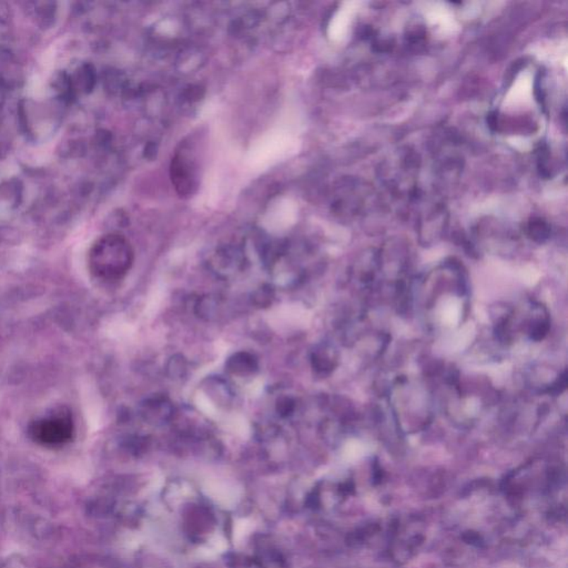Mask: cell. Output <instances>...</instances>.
Wrapping results in <instances>:
<instances>
[{
  "mask_svg": "<svg viewBox=\"0 0 568 568\" xmlns=\"http://www.w3.org/2000/svg\"><path fill=\"white\" fill-rule=\"evenodd\" d=\"M433 329L454 327L469 311L470 290L466 270L459 261L449 259L434 267L413 286L412 303Z\"/></svg>",
  "mask_w": 568,
  "mask_h": 568,
  "instance_id": "1",
  "label": "cell"
},
{
  "mask_svg": "<svg viewBox=\"0 0 568 568\" xmlns=\"http://www.w3.org/2000/svg\"><path fill=\"white\" fill-rule=\"evenodd\" d=\"M385 402L399 434L418 433L431 424L433 395L418 376L401 374L394 377L387 389Z\"/></svg>",
  "mask_w": 568,
  "mask_h": 568,
  "instance_id": "2",
  "label": "cell"
},
{
  "mask_svg": "<svg viewBox=\"0 0 568 568\" xmlns=\"http://www.w3.org/2000/svg\"><path fill=\"white\" fill-rule=\"evenodd\" d=\"M494 335L498 342L513 344L521 339L540 342L550 330L548 308L532 298L497 306L493 312Z\"/></svg>",
  "mask_w": 568,
  "mask_h": 568,
  "instance_id": "3",
  "label": "cell"
},
{
  "mask_svg": "<svg viewBox=\"0 0 568 568\" xmlns=\"http://www.w3.org/2000/svg\"><path fill=\"white\" fill-rule=\"evenodd\" d=\"M420 168L418 153L406 147L395 151L382 164L380 179L394 199L414 205L422 193L418 186Z\"/></svg>",
  "mask_w": 568,
  "mask_h": 568,
  "instance_id": "4",
  "label": "cell"
},
{
  "mask_svg": "<svg viewBox=\"0 0 568 568\" xmlns=\"http://www.w3.org/2000/svg\"><path fill=\"white\" fill-rule=\"evenodd\" d=\"M133 258V248L126 238L119 234H107L91 248L89 267L97 278L117 281L127 274Z\"/></svg>",
  "mask_w": 568,
  "mask_h": 568,
  "instance_id": "5",
  "label": "cell"
},
{
  "mask_svg": "<svg viewBox=\"0 0 568 568\" xmlns=\"http://www.w3.org/2000/svg\"><path fill=\"white\" fill-rule=\"evenodd\" d=\"M414 205H418L416 232L423 246H432L443 236L447 226V212L443 203L428 198L423 190Z\"/></svg>",
  "mask_w": 568,
  "mask_h": 568,
  "instance_id": "6",
  "label": "cell"
},
{
  "mask_svg": "<svg viewBox=\"0 0 568 568\" xmlns=\"http://www.w3.org/2000/svg\"><path fill=\"white\" fill-rule=\"evenodd\" d=\"M29 435L46 447H60L73 439V423L67 413H55L48 418L35 421L29 426Z\"/></svg>",
  "mask_w": 568,
  "mask_h": 568,
  "instance_id": "7",
  "label": "cell"
},
{
  "mask_svg": "<svg viewBox=\"0 0 568 568\" xmlns=\"http://www.w3.org/2000/svg\"><path fill=\"white\" fill-rule=\"evenodd\" d=\"M394 537L389 546V552L393 560L399 563H404L416 555L421 545L423 544L424 537L420 533L418 521L410 524H397L394 529Z\"/></svg>",
  "mask_w": 568,
  "mask_h": 568,
  "instance_id": "8",
  "label": "cell"
},
{
  "mask_svg": "<svg viewBox=\"0 0 568 568\" xmlns=\"http://www.w3.org/2000/svg\"><path fill=\"white\" fill-rule=\"evenodd\" d=\"M342 187L343 197L337 203L339 210L348 217L363 214L368 210V201L374 195L373 190L361 180L354 179L349 180Z\"/></svg>",
  "mask_w": 568,
  "mask_h": 568,
  "instance_id": "9",
  "label": "cell"
},
{
  "mask_svg": "<svg viewBox=\"0 0 568 568\" xmlns=\"http://www.w3.org/2000/svg\"><path fill=\"white\" fill-rule=\"evenodd\" d=\"M340 362V353L332 343L321 342L312 350L310 363L314 373L327 377L335 371Z\"/></svg>",
  "mask_w": 568,
  "mask_h": 568,
  "instance_id": "10",
  "label": "cell"
},
{
  "mask_svg": "<svg viewBox=\"0 0 568 568\" xmlns=\"http://www.w3.org/2000/svg\"><path fill=\"white\" fill-rule=\"evenodd\" d=\"M141 416L147 423L162 425L174 418V405L164 395H155L141 405Z\"/></svg>",
  "mask_w": 568,
  "mask_h": 568,
  "instance_id": "11",
  "label": "cell"
},
{
  "mask_svg": "<svg viewBox=\"0 0 568 568\" xmlns=\"http://www.w3.org/2000/svg\"><path fill=\"white\" fill-rule=\"evenodd\" d=\"M226 371L232 375L244 376L252 375L258 371L259 362L252 353L247 351H239L234 353L226 362Z\"/></svg>",
  "mask_w": 568,
  "mask_h": 568,
  "instance_id": "12",
  "label": "cell"
},
{
  "mask_svg": "<svg viewBox=\"0 0 568 568\" xmlns=\"http://www.w3.org/2000/svg\"><path fill=\"white\" fill-rule=\"evenodd\" d=\"M242 265H243V259L236 252V253L230 251L221 252L213 261L214 271H217L220 277H224V278L231 277V274L236 271L241 270Z\"/></svg>",
  "mask_w": 568,
  "mask_h": 568,
  "instance_id": "13",
  "label": "cell"
},
{
  "mask_svg": "<svg viewBox=\"0 0 568 568\" xmlns=\"http://www.w3.org/2000/svg\"><path fill=\"white\" fill-rule=\"evenodd\" d=\"M525 234L532 241L544 243L550 238L552 226L545 219L533 217L525 226Z\"/></svg>",
  "mask_w": 568,
  "mask_h": 568,
  "instance_id": "14",
  "label": "cell"
},
{
  "mask_svg": "<svg viewBox=\"0 0 568 568\" xmlns=\"http://www.w3.org/2000/svg\"><path fill=\"white\" fill-rule=\"evenodd\" d=\"M219 303L217 298L211 296H205L198 300L195 304V313L201 319L211 320L216 317L218 312Z\"/></svg>",
  "mask_w": 568,
  "mask_h": 568,
  "instance_id": "15",
  "label": "cell"
},
{
  "mask_svg": "<svg viewBox=\"0 0 568 568\" xmlns=\"http://www.w3.org/2000/svg\"><path fill=\"white\" fill-rule=\"evenodd\" d=\"M275 298L274 289L270 284H263L252 294V303L258 308H267Z\"/></svg>",
  "mask_w": 568,
  "mask_h": 568,
  "instance_id": "16",
  "label": "cell"
},
{
  "mask_svg": "<svg viewBox=\"0 0 568 568\" xmlns=\"http://www.w3.org/2000/svg\"><path fill=\"white\" fill-rule=\"evenodd\" d=\"M187 360L183 356H174L169 360L167 364V373L170 376V379H183L184 376L187 375Z\"/></svg>",
  "mask_w": 568,
  "mask_h": 568,
  "instance_id": "17",
  "label": "cell"
},
{
  "mask_svg": "<svg viewBox=\"0 0 568 568\" xmlns=\"http://www.w3.org/2000/svg\"><path fill=\"white\" fill-rule=\"evenodd\" d=\"M379 529L376 525H368L366 527H361L356 529V532L351 533L349 535L348 543L353 545V546H358V545L363 544L366 540L374 534Z\"/></svg>",
  "mask_w": 568,
  "mask_h": 568,
  "instance_id": "18",
  "label": "cell"
},
{
  "mask_svg": "<svg viewBox=\"0 0 568 568\" xmlns=\"http://www.w3.org/2000/svg\"><path fill=\"white\" fill-rule=\"evenodd\" d=\"M537 152V167H538V171L540 172V176L550 178L552 176V167L550 164V150H548V145H540Z\"/></svg>",
  "mask_w": 568,
  "mask_h": 568,
  "instance_id": "19",
  "label": "cell"
},
{
  "mask_svg": "<svg viewBox=\"0 0 568 568\" xmlns=\"http://www.w3.org/2000/svg\"><path fill=\"white\" fill-rule=\"evenodd\" d=\"M296 409V403L291 397H279L275 403V411L281 418H289L294 414Z\"/></svg>",
  "mask_w": 568,
  "mask_h": 568,
  "instance_id": "20",
  "label": "cell"
},
{
  "mask_svg": "<svg viewBox=\"0 0 568 568\" xmlns=\"http://www.w3.org/2000/svg\"><path fill=\"white\" fill-rule=\"evenodd\" d=\"M463 540H464L465 543H467V544L475 545V546H480L483 543L481 535L475 532L465 533V534L463 535Z\"/></svg>",
  "mask_w": 568,
  "mask_h": 568,
  "instance_id": "21",
  "label": "cell"
}]
</instances>
